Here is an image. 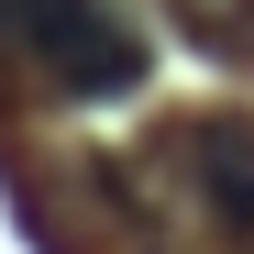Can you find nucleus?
<instances>
[{
    "mask_svg": "<svg viewBox=\"0 0 254 254\" xmlns=\"http://www.w3.org/2000/svg\"><path fill=\"white\" fill-rule=\"evenodd\" d=\"M11 11V33L33 56H45L56 89H89V100H122L144 77V33L111 11V0H0Z\"/></svg>",
    "mask_w": 254,
    "mask_h": 254,
    "instance_id": "nucleus-1",
    "label": "nucleus"
},
{
    "mask_svg": "<svg viewBox=\"0 0 254 254\" xmlns=\"http://www.w3.org/2000/svg\"><path fill=\"white\" fill-rule=\"evenodd\" d=\"M177 166L199 177L210 221L254 243V122H243V111H199L188 133H177Z\"/></svg>",
    "mask_w": 254,
    "mask_h": 254,
    "instance_id": "nucleus-2",
    "label": "nucleus"
}]
</instances>
